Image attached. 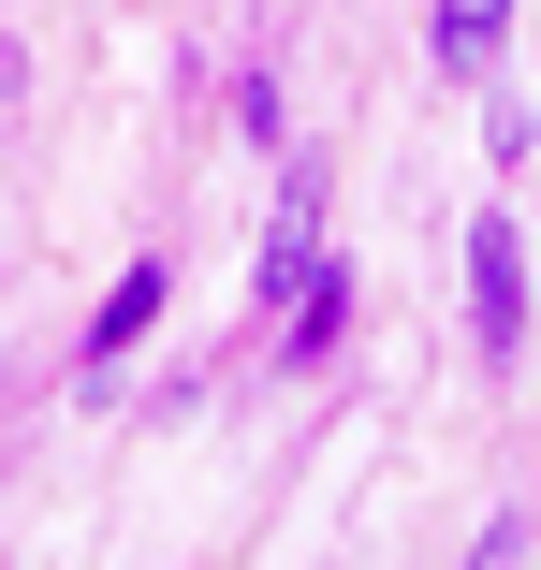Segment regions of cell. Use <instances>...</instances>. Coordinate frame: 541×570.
Returning a JSON list of instances; mask_svg holds the SVG:
<instances>
[{
  "label": "cell",
  "instance_id": "277c9868",
  "mask_svg": "<svg viewBox=\"0 0 541 570\" xmlns=\"http://www.w3.org/2000/svg\"><path fill=\"white\" fill-rule=\"evenodd\" d=\"M469 570H527V527H498V541H483V556H469Z\"/></svg>",
  "mask_w": 541,
  "mask_h": 570
},
{
  "label": "cell",
  "instance_id": "7a4b0ae2",
  "mask_svg": "<svg viewBox=\"0 0 541 570\" xmlns=\"http://www.w3.org/2000/svg\"><path fill=\"white\" fill-rule=\"evenodd\" d=\"M498 45H512V0H440L424 16V59L440 73H498Z\"/></svg>",
  "mask_w": 541,
  "mask_h": 570
},
{
  "label": "cell",
  "instance_id": "6da1fadb",
  "mask_svg": "<svg viewBox=\"0 0 541 570\" xmlns=\"http://www.w3.org/2000/svg\"><path fill=\"white\" fill-rule=\"evenodd\" d=\"M527 307H541L527 235H512V219H469V336H483V366H512V352H527Z\"/></svg>",
  "mask_w": 541,
  "mask_h": 570
},
{
  "label": "cell",
  "instance_id": "3957f363",
  "mask_svg": "<svg viewBox=\"0 0 541 570\" xmlns=\"http://www.w3.org/2000/svg\"><path fill=\"white\" fill-rule=\"evenodd\" d=\"M161 293H176V278H161V264H132V278H118V293H102V322H88V366H118V352H132V336H147V322H161Z\"/></svg>",
  "mask_w": 541,
  "mask_h": 570
}]
</instances>
